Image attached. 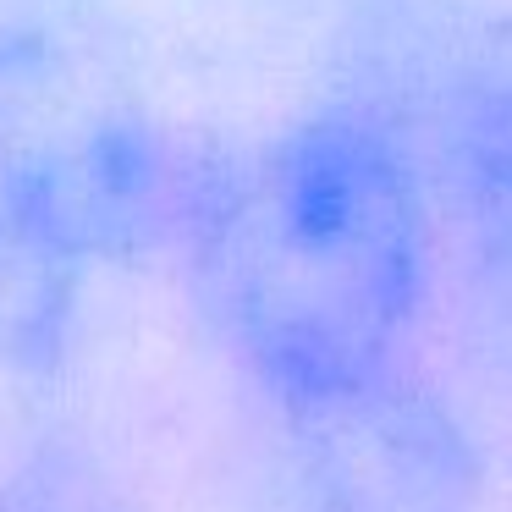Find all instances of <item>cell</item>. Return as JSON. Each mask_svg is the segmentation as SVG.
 <instances>
[{"instance_id": "obj_1", "label": "cell", "mask_w": 512, "mask_h": 512, "mask_svg": "<svg viewBox=\"0 0 512 512\" xmlns=\"http://www.w3.org/2000/svg\"><path fill=\"white\" fill-rule=\"evenodd\" d=\"M430 193L408 149L342 100L232 155L193 226L188 281L276 408L402 369L430 292Z\"/></svg>"}, {"instance_id": "obj_2", "label": "cell", "mask_w": 512, "mask_h": 512, "mask_svg": "<svg viewBox=\"0 0 512 512\" xmlns=\"http://www.w3.org/2000/svg\"><path fill=\"white\" fill-rule=\"evenodd\" d=\"M342 100L419 166L463 276L512 265V6L386 0L364 28Z\"/></svg>"}, {"instance_id": "obj_3", "label": "cell", "mask_w": 512, "mask_h": 512, "mask_svg": "<svg viewBox=\"0 0 512 512\" xmlns=\"http://www.w3.org/2000/svg\"><path fill=\"white\" fill-rule=\"evenodd\" d=\"M292 512H479L485 468L452 402L408 364L281 408Z\"/></svg>"}, {"instance_id": "obj_4", "label": "cell", "mask_w": 512, "mask_h": 512, "mask_svg": "<svg viewBox=\"0 0 512 512\" xmlns=\"http://www.w3.org/2000/svg\"><path fill=\"white\" fill-rule=\"evenodd\" d=\"M144 100L116 0H0V182Z\"/></svg>"}, {"instance_id": "obj_5", "label": "cell", "mask_w": 512, "mask_h": 512, "mask_svg": "<svg viewBox=\"0 0 512 512\" xmlns=\"http://www.w3.org/2000/svg\"><path fill=\"white\" fill-rule=\"evenodd\" d=\"M0 512H138V501L89 441L56 430L0 463Z\"/></svg>"}, {"instance_id": "obj_6", "label": "cell", "mask_w": 512, "mask_h": 512, "mask_svg": "<svg viewBox=\"0 0 512 512\" xmlns=\"http://www.w3.org/2000/svg\"><path fill=\"white\" fill-rule=\"evenodd\" d=\"M72 287H78V281H67L50 265H39V259L12 237L6 215H0V353L50 358L56 331H61V320H67Z\"/></svg>"}, {"instance_id": "obj_7", "label": "cell", "mask_w": 512, "mask_h": 512, "mask_svg": "<svg viewBox=\"0 0 512 512\" xmlns=\"http://www.w3.org/2000/svg\"><path fill=\"white\" fill-rule=\"evenodd\" d=\"M468 325H474V342L485 353V364L512 391V265L468 276Z\"/></svg>"}]
</instances>
